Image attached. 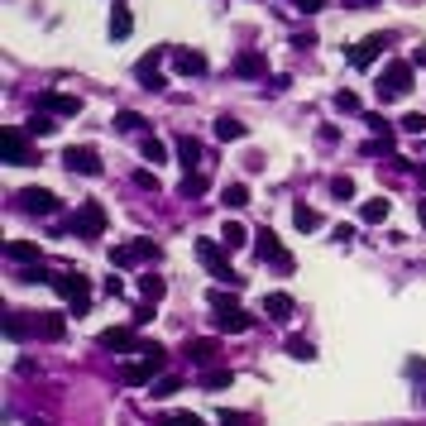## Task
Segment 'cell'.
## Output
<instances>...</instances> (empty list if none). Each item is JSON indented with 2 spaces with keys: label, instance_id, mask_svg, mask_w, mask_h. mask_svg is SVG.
I'll list each match as a JSON object with an SVG mask.
<instances>
[{
  "label": "cell",
  "instance_id": "d6986e66",
  "mask_svg": "<svg viewBox=\"0 0 426 426\" xmlns=\"http://www.w3.org/2000/svg\"><path fill=\"white\" fill-rule=\"evenodd\" d=\"M173 149H177V158H182V168H187V173H202V144L192 139V134H177Z\"/></svg>",
  "mask_w": 426,
  "mask_h": 426
},
{
  "label": "cell",
  "instance_id": "f1b7e54d",
  "mask_svg": "<svg viewBox=\"0 0 426 426\" xmlns=\"http://www.w3.org/2000/svg\"><path fill=\"white\" fill-rule=\"evenodd\" d=\"M139 154L149 158V163H168V144L154 139V134H144V139H139Z\"/></svg>",
  "mask_w": 426,
  "mask_h": 426
},
{
  "label": "cell",
  "instance_id": "7402d4cb",
  "mask_svg": "<svg viewBox=\"0 0 426 426\" xmlns=\"http://www.w3.org/2000/svg\"><path fill=\"white\" fill-rule=\"evenodd\" d=\"M5 254H10L15 264H24V269H34V264H44V254H39V244H29V239H10V244H5Z\"/></svg>",
  "mask_w": 426,
  "mask_h": 426
},
{
  "label": "cell",
  "instance_id": "3957f363",
  "mask_svg": "<svg viewBox=\"0 0 426 426\" xmlns=\"http://www.w3.org/2000/svg\"><path fill=\"white\" fill-rule=\"evenodd\" d=\"M211 312H216V331L239 335V331H249V326H254V316L244 312L235 297H225V292H211Z\"/></svg>",
  "mask_w": 426,
  "mask_h": 426
},
{
  "label": "cell",
  "instance_id": "4dcf8cb0",
  "mask_svg": "<svg viewBox=\"0 0 426 426\" xmlns=\"http://www.w3.org/2000/svg\"><path fill=\"white\" fill-rule=\"evenodd\" d=\"M230 383H235L230 369H206L202 374V388H211V393H216V388H230Z\"/></svg>",
  "mask_w": 426,
  "mask_h": 426
},
{
  "label": "cell",
  "instance_id": "6da1fadb",
  "mask_svg": "<svg viewBox=\"0 0 426 426\" xmlns=\"http://www.w3.org/2000/svg\"><path fill=\"white\" fill-rule=\"evenodd\" d=\"M197 259H202V269L221 287H244V278L230 269V249H225L221 239H197Z\"/></svg>",
  "mask_w": 426,
  "mask_h": 426
},
{
  "label": "cell",
  "instance_id": "8fae6325",
  "mask_svg": "<svg viewBox=\"0 0 426 426\" xmlns=\"http://www.w3.org/2000/svg\"><path fill=\"white\" fill-rule=\"evenodd\" d=\"M383 48H388V34H369V39H360V44L350 48V67H374Z\"/></svg>",
  "mask_w": 426,
  "mask_h": 426
},
{
  "label": "cell",
  "instance_id": "ee69618b",
  "mask_svg": "<svg viewBox=\"0 0 426 426\" xmlns=\"http://www.w3.org/2000/svg\"><path fill=\"white\" fill-rule=\"evenodd\" d=\"M134 182H139L144 192H158V177H154V173H134Z\"/></svg>",
  "mask_w": 426,
  "mask_h": 426
},
{
  "label": "cell",
  "instance_id": "4fadbf2b",
  "mask_svg": "<svg viewBox=\"0 0 426 426\" xmlns=\"http://www.w3.org/2000/svg\"><path fill=\"white\" fill-rule=\"evenodd\" d=\"M134 331H139V326H111V331H101V350H134V355H139L144 340Z\"/></svg>",
  "mask_w": 426,
  "mask_h": 426
},
{
  "label": "cell",
  "instance_id": "30bf717a",
  "mask_svg": "<svg viewBox=\"0 0 426 426\" xmlns=\"http://www.w3.org/2000/svg\"><path fill=\"white\" fill-rule=\"evenodd\" d=\"M158 63H163V48H154V53H144L139 63H134V77L144 81V91H163V86H168V77L158 72Z\"/></svg>",
  "mask_w": 426,
  "mask_h": 426
},
{
  "label": "cell",
  "instance_id": "52a82bcc",
  "mask_svg": "<svg viewBox=\"0 0 426 426\" xmlns=\"http://www.w3.org/2000/svg\"><path fill=\"white\" fill-rule=\"evenodd\" d=\"M254 249H259V259H264V264H273L278 273H292V254H287L283 244H278V235H273L269 225H264V230L254 235Z\"/></svg>",
  "mask_w": 426,
  "mask_h": 426
},
{
  "label": "cell",
  "instance_id": "603a6c76",
  "mask_svg": "<svg viewBox=\"0 0 426 426\" xmlns=\"http://www.w3.org/2000/svg\"><path fill=\"white\" fill-rule=\"evenodd\" d=\"M134 34V15H129V5H115L111 10V39H129Z\"/></svg>",
  "mask_w": 426,
  "mask_h": 426
},
{
  "label": "cell",
  "instance_id": "8d00e7d4",
  "mask_svg": "<svg viewBox=\"0 0 426 426\" xmlns=\"http://www.w3.org/2000/svg\"><path fill=\"white\" fill-rule=\"evenodd\" d=\"M139 125H144V115H139V111H120V115H115V129H120V134H134Z\"/></svg>",
  "mask_w": 426,
  "mask_h": 426
},
{
  "label": "cell",
  "instance_id": "836d02e7",
  "mask_svg": "<svg viewBox=\"0 0 426 426\" xmlns=\"http://www.w3.org/2000/svg\"><path fill=\"white\" fill-rule=\"evenodd\" d=\"M149 393L158 397V402H163V397H173V393H182V379H177V374H168V379H158L154 388H149Z\"/></svg>",
  "mask_w": 426,
  "mask_h": 426
},
{
  "label": "cell",
  "instance_id": "d590c367",
  "mask_svg": "<svg viewBox=\"0 0 426 426\" xmlns=\"http://www.w3.org/2000/svg\"><path fill=\"white\" fill-rule=\"evenodd\" d=\"M139 292H144V297H149V302H158V297H163V292H168V283H163V278H154V273H149V278H139Z\"/></svg>",
  "mask_w": 426,
  "mask_h": 426
},
{
  "label": "cell",
  "instance_id": "8992f818",
  "mask_svg": "<svg viewBox=\"0 0 426 426\" xmlns=\"http://www.w3.org/2000/svg\"><path fill=\"white\" fill-rule=\"evenodd\" d=\"M374 91H379V101H397V96H407L412 91V63H388Z\"/></svg>",
  "mask_w": 426,
  "mask_h": 426
},
{
  "label": "cell",
  "instance_id": "e0dca14e",
  "mask_svg": "<svg viewBox=\"0 0 426 426\" xmlns=\"http://www.w3.org/2000/svg\"><path fill=\"white\" fill-rule=\"evenodd\" d=\"M230 72H235V77H264V72H269V58H264L259 48H244L235 63H230Z\"/></svg>",
  "mask_w": 426,
  "mask_h": 426
},
{
  "label": "cell",
  "instance_id": "7dc6e473",
  "mask_svg": "<svg viewBox=\"0 0 426 426\" xmlns=\"http://www.w3.org/2000/svg\"><path fill=\"white\" fill-rule=\"evenodd\" d=\"M360 5H379V0H360Z\"/></svg>",
  "mask_w": 426,
  "mask_h": 426
},
{
  "label": "cell",
  "instance_id": "9a60e30c",
  "mask_svg": "<svg viewBox=\"0 0 426 426\" xmlns=\"http://www.w3.org/2000/svg\"><path fill=\"white\" fill-rule=\"evenodd\" d=\"M187 355L197 369H211V364L221 360V340H211V335H197V340H187Z\"/></svg>",
  "mask_w": 426,
  "mask_h": 426
},
{
  "label": "cell",
  "instance_id": "ba28073f",
  "mask_svg": "<svg viewBox=\"0 0 426 426\" xmlns=\"http://www.w3.org/2000/svg\"><path fill=\"white\" fill-rule=\"evenodd\" d=\"M144 259H158L154 239H129V244H115V249H111L115 269H134V264H144Z\"/></svg>",
  "mask_w": 426,
  "mask_h": 426
},
{
  "label": "cell",
  "instance_id": "f35d334b",
  "mask_svg": "<svg viewBox=\"0 0 426 426\" xmlns=\"http://www.w3.org/2000/svg\"><path fill=\"white\" fill-rule=\"evenodd\" d=\"M397 129H407V134H426V115L422 111H407L402 120H397Z\"/></svg>",
  "mask_w": 426,
  "mask_h": 426
},
{
  "label": "cell",
  "instance_id": "ac0fdd59",
  "mask_svg": "<svg viewBox=\"0 0 426 426\" xmlns=\"http://www.w3.org/2000/svg\"><path fill=\"white\" fill-rule=\"evenodd\" d=\"M173 67L182 72V77H202V72H206V53H197V48H177Z\"/></svg>",
  "mask_w": 426,
  "mask_h": 426
},
{
  "label": "cell",
  "instance_id": "b9f144b4",
  "mask_svg": "<svg viewBox=\"0 0 426 426\" xmlns=\"http://www.w3.org/2000/svg\"><path fill=\"white\" fill-rule=\"evenodd\" d=\"M182 192H187V197H202V192H206V173H187Z\"/></svg>",
  "mask_w": 426,
  "mask_h": 426
},
{
  "label": "cell",
  "instance_id": "7c38bea8",
  "mask_svg": "<svg viewBox=\"0 0 426 426\" xmlns=\"http://www.w3.org/2000/svg\"><path fill=\"white\" fill-rule=\"evenodd\" d=\"M0 158H5V163H15V168L34 163V154H29V144H24L19 129H0Z\"/></svg>",
  "mask_w": 426,
  "mask_h": 426
},
{
  "label": "cell",
  "instance_id": "d4e9b609",
  "mask_svg": "<svg viewBox=\"0 0 426 426\" xmlns=\"http://www.w3.org/2000/svg\"><path fill=\"white\" fill-rule=\"evenodd\" d=\"M292 225H297L302 235H312V230H321V211H316V206H297V211H292Z\"/></svg>",
  "mask_w": 426,
  "mask_h": 426
},
{
  "label": "cell",
  "instance_id": "7bdbcfd3",
  "mask_svg": "<svg viewBox=\"0 0 426 426\" xmlns=\"http://www.w3.org/2000/svg\"><path fill=\"white\" fill-rule=\"evenodd\" d=\"M407 379H426V360H407Z\"/></svg>",
  "mask_w": 426,
  "mask_h": 426
},
{
  "label": "cell",
  "instance_id": "f6af8a7d",
  "mask_svg": "<svg viewBox=\"0 0 426 426\" xmlns=\"http://www.w3.org/2000/svg\"><path fill=\"white\" fill-rule=\"evenodd\" d=\"M292 5H297L302 15H312V10H321V5H326V0H292Z\"/></svg>",
  "mask_w": 426,
  "mask_h": 426
},
{
  "label": "cell",
  "instance_id": "83f0119b",
  "mask_svg": "<svg viewBox=\"0 0 426 426\" xmlns=\"http://www.w3.org/2000/svg\"><path fill=\"white\" fill-rule=\"evenodd\" d=\"M24 316L29 312H10L5 316V335H10V340H24V335L34 331V321H24Z\"/></svg>",
  "mask_w": 426,
  "mask_h": 426
},
{
  "label": "cell",
  "instance_id": "60d3db41",
  "mask_svg": "<svg viewBox=\"0 0 426 426\" xmlns=\"http://www.w3.org/2000/svg\"><path fill=\"white\" fill-rule=\"evenodd\" d=\"M335 111H345V115H360V96H355V91H335Z\"/></svg>",
  "mask_w": 426,
  "mask_h": 426
},
{
  "label": "cell",
  "instance_id": "277c9868",
  "mask_svg": "<svg viewBox=\"0 0 426 426\" xmlns=\"http://www.w3.org/2000/svg\"><path fill=\"white\" fill-rule=\"evenodd\" d=\"M53 287H58V297L72 307V316H86V307H91V278H81V273H58Z\"/></svg>",
  "mask_w": 426,
  "mask_h": 426
},
{
  "label": "cell",
  "instance_id": "cb8c5ba5",
  "mask_svg": "<svg viewBox=\"0 0 426 426\" xmlns=\"http://www.w3.org/2000/svg\"><path fill=\"white\" fill-rule=\"evenodd\" d=\"M249 239H254V235H249L239 221H225V230H221V244H225V249H244Z\"/></svg>",
  "mask_w": 426,
  "mask_h": 426
},
{
  "label": "cell",
  "instance_id": "9c48e42d",
  "mask_svg": "<svg viewBox=\"0 0 426 426\" xmlns=\"http://www.w3.org/2000/svg\"><path fill=\"white\" fill-rule=\"evenodd\" d=\"M63 163H67V173H81V177H101V154H96L91 144H72L63 154Z\"/></svg>",
  "mask_w": 426,
  "mask_h": 426
},
{
  "label": "cell",
  "instance_id": "44dd1931",
  "mask_svg": "<svg viewBox=\"0 0 426 426\" xmlns=\"http://www.w3.org/2000/svg\"><path fill=\"white\" fill-rule=\"evenodd\" d=\"M292 312H297V302L287 297V292H269L264 297V316L269 321H292Z\"/></svg>",
  "mask_w": 426,
  "mask_h": 426
},
{
  "label": "cell",
  "instance_id": "d6a6232c",
  "mask_svg": "<svg viewBox=\"0 0 426 426\" xmlns=\"http://www.w3.org/2000/svg\"><path fill=\"white\" fill-rule=\"evenodd\" d=\"M53 278H58V273H48L44 264H34V269H19V283H29V287H39V283L53 287Z\"/></svg>",
  "mask_w": 426,
  "mask_h": 426
},
{
  "label": "cell",
  "instance_id": "2e32d148",
  "mask_svg": "<svg viewBox=\"0 0 426 426\" xmlns=\"http://www.w3.org/2000/svg\"><path fill=\"white\" fill-rule=\"evenodd\" d=\"M39 111H44V115H77L81 111V96L48 91V96H39Z\"/></svg>",
  "mask_w": 426,
  "mask_h": 426
},
{
  "label": "cell",
  "instance_id": "5b68a950",
  "mask_svg": "<svg viewBox=\"0 0 426 426\" xmlns=\"http://www.w3.org/2000/svg\"><path fill=\"white\" fill-rule=\"evenodd\" d=\"M72 235L77 239H101L106 235V206L101 202H81L72 216Z\"/></svg>",
  "mask_w": 426,
  "mask_h": 426
},
{
  "label": "cell",
  "instance_id": "f546056e",
  "mask_svg": "<svg viewBox=\"0 0 426 426\" xmlns=\"http://www.w3.org/2000/svg\"><path fill=\"white\" fill-rule=\"evenodd\" d=\"M221 202L230 206V211H239V206H249V187H244V182H230V187L221 192Z\"/></svg>",
  "mask_w": 426,
  "mask_h": 426
},
{
  "label": "cell",
  "instance_id": "e575fe53",
  "mask_svg": "<svg viewBox=\"0 0 426 426\" xmlns=\"http://www.w3.org/2000/svg\"><path fill=\"white\" fill-rule=\"evenodd\" d=\"M331 197H335V202H350V197H355V177H350V173L331 177Z\"/></svg>",
  "mask_w": 426,
  "mask_h": 426
},
{
  "label": "cell",
  "instance_id": "484cf974",
  "mask_svg": "<svg viewBox=\"0 0 426 426\" xmlns=\"http://www.w3.org/2000/svg\"><path fill=\"white\" fill-rule=\"evenodd\" d=\"M244 134H249V129L239 125L235 115H221V120H216V139H225V144H230V139H244Z\"/></svg>",
  "mask_w": 426,
  "mask_h": 426
},
{
  "label": "cell",
  "instance_id": "7a4b0ae2",
  "mask_svg": "<svg viewBox=\"0 0 426 426\" xmlns=\"http://www.w3.org/2000/svg\"><path fill=\"white\" fill-rule=\"evenodd\" d=\"M163 369H168V350L154 340V345L139 350V360H134V364H125V369H120V379H125L129 388H144V383L154 388V374H163Z\"/></svg>",
  "mask_w": 426,
  "mask_h": 426
},
{
  "label": "cell",
  "instance_id": "ffe728a7",
  "mask_svg": "<svg viewBox=\"0 0 426 426\" xmlns=\"http://www.w3.org/2000/svg\"><path fill=\"white\" fill-rule=\"evenodd\" d=\"M34 335H44V340H63L67 321L58 312H39V316H34Z\"/></svg>",
  "mask_w": 426,
  "mask_h": 426
},
{
  "label": "cell",
  "instance_id": "bcb514c9",
  "mask_svg": "<svg viewBox=\"0 0 426 426\" xmlns=\"http://www.w3.org/2000/svg\"><path fill=\"white\" fill-rule=\"evenodd\" d=\"M417 221H422V230H426V197L417 202Z\"/></svg>",
  "mask_w": 426,
  "mask_h": 426
},
{
  "label": "cell",
  "instance_id": "4316f807",
  "mask_svg": "<svg viewBox=\"0 0 426 426\" xmlns=\"http://www.w3.org/2000/svg\"><path fill=\"white\" fill-rule=\"evenodd\" d=\"M360 221H364V225H379V221H388V202H383V197L364 202V206H360Z\"/></svg>",
  "mask_w": 426,
  "mask_h": 426
},
{
  "label": "cell",
  "instance_id": "1f68e13d",
  "mask_svg": "<svg viewBox=\"0 0 426 426\" xmlns=\"http://www.w3.org/2000/svg\"><path fill=\"white\" fill-rule=\"evenodd\" d=\"M287 355H292V360H307V364H312V360H316V345L307 340V335H292V340H287Z\"/></svg>",
  "mask_w": 426,
  "mask_h": 426
},
{
  "label": "cell",
  "instance_id": "74e56055",
  "mask_svg": "<svg viewBox=\"0 0 426 426\" xmlns=\"http://www.w3.org/2000/svg\"><path fill=\"white\" fill-rule=\"evenodd\" d=\"M158 426H206V422L197 417V412H168V417H163Z\"/></svg>",
  "mask_w": 426,
  "mask_h": 426
},
{
  "label": "cell",
  "instance_id": "5bb4252c",
  "mask_svg": "<svg viewBox=\"0 0 426 426\" xmlns=\"http://www.w3.org/2000/svg\"><path fill=\"white\" fill-rule=\"evenodd\" d=\"M19 206L34 211V216H53V211H58V197H53L48 187H24L19 192Z\"/></svg>",
  "mask_w": 426,
  "mask_h": 426
},
{
  "label": "cell",
  "instance_id": "ab89813d",
  "mask_svg": "<svg viewBox=\"0 0 426 426\" xmlns=\"http://www.w3.org/2000/svg\"><path fill=\"white\" fill-rule=\"evenodd\" d=\"M53 129H58V125H53V115H44V111L29 115V134H53Z\"/></svg>",
  "mask_w": 426,
  "mask_h": 426
}]
</instances>
